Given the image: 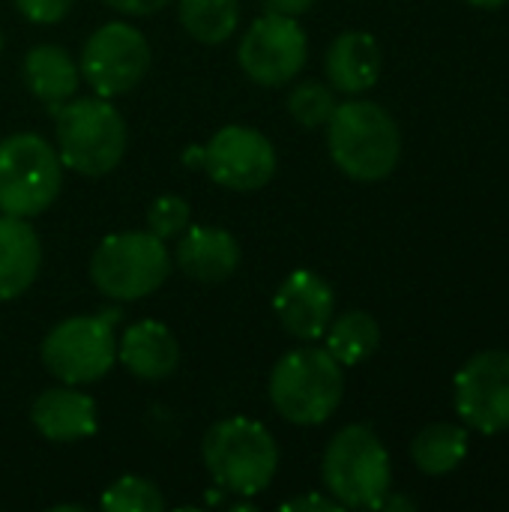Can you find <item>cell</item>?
Here are the masks:
<instances>
[{"mask_svg":"<svg viewBox=\"0 0 509 512\" xmlns=\"http://www.w3.org/2000/svg\"><path fill=\"white\" fill-rule=\"evenodd\" d=\"M327 147L342 174L360 183L390 177L402 156V135L393 114L369 99L336 105L327 120Z\"/></svg>","mask_w":509,"mask_h":512,"instance_id":"cell-1","label":"cell"},{"mask_svg":"<svg viewBox=\"0 0 509 512\" xmlns=\"http://www.w3.org/2000/svg\"><path fill=\"white\" fill-rule=\"evenodd\" d=\"M54 123L63 168L84 177H102L120 165L126 153V123L105 96H72L54 111Z\"/></svg>","mask_w":509,"mask_h":512,"instance_id":"cell-2","label":"cell"},{"mask_svg":"<svg viewBox=\"0 0 509 512\" xmlns=\"http://www.w3.org/2000/svg\"><path fill=\"white\" fill-rule=\"evenodd\" d=\"M204 465L219 489L252 498L273 483L279 450L261 423L249 417H228L204 435Z\"/></svg>","mask_w":509,"mask_h":512,"instance_id":"cell-3","label":"cell"},{"mask_svg":"<svg viewBox=\"0 0 509 512\" xmlns=\"http://www.w3.org/2000/svg\"><path fill=\"white\" fill-rule=\"evenodd\" d=\"M345 393L342 366L327 348H300L285 354L270 372V402L294 426L327 423Z\"/></svg>","mask_w":509,"mask_h":512,"instance_id":"cell-4","label":"cell"},{"mask_svg":"<svg viewBox=\"0 0 509 512\" xmlns=\"http://www.w3.org/2000/svg\"><path fill=\"white\" fill-rule=\"evenodd\" d=\"M63 186L57 150L36 132H18L0 141V213L33 219L45 213Z\"/></svg>","mask_w":509,"mask_h":512,"instance_id":"cell-5","label":"cell"},{"mask_svg":"<svg viewBox=\"0 0 509 512\" xmlns=\"http://www.w3.org/2000/svg\"><path fill=\"white\" fill-rule=\"evenodd\" d=\"M324 483L327 492L354 510H375L390 492V456L381 438L369 426H345L324 453Z\"/></svg>","mask_w":509,"mask_h":512,"instance_id":"cell-6","label":"cell"},{"mask_svg":"<svg viewBox=\"0 0 509 512\" xmlns=\"http://www.w3.org/2000/svg\"><path fill=\"white\" fill-rule=\"evenodd\" d=\"M171 273V255L165 240L150 231H126L105 237L90 258L93 285L111 300H141L162 288Z\"/></svg>","mask_w":509,"mask_h":512,"instance_id":"cell-7","label":"cell"},{"mask_svg":"<svg viewBox=\"0 0 509 512\" xmlns=\"http://www.w3.org/2000/svg\"><path fill=\"white\" fill-rule=\"evenodd\" d=\"M117 312L75 315L51 327L42 342L45 369L63 384L81 387L105 378L117 363Z\"/></svg>","mask_w":509,"mask_h":512,"instance_id":"cell-8","label":"cell"},{"mask_svg":"<svg viewBox=\"0 0 509 512\" xmlns=\"http://www.w3.org/2000/svg\"><path fill=\"white\" fill-rule=\"evenodd\" d=\"M150 66V45L147 36L126 24L108 21L90 33L81 51V78L93 87L96 96H123L147 75Z\"/></svg>","mask_w":509,"mask_h":512,"instance_id":"cell-9","label":"cell"},{"mask_svg":"<svg viewBox=\"0 0 509 512\" xmlns=\"http://www.w3.org/2000/svg\"><path fill=\"white\" fill-rule=\"evenodd\" d=\"M309 57V42L297 18L267 12L261 15L240 42L243 72L264 87H282L300 75Z\"/></svg>","mask_w":509,"mask_h":512,"instance_id":"cell-10","label":"cell"},{"mask_svg":"<svg viewBox=\"0 0 509 512\" xmlns=\"http://www.w3.org/2000/svg\"><path fill=\"white\" fill-rule=\"evenodd\" d=\"M456 414L483 435L509 429V351H480L456 375Z\"/></svg>","mask_w":509,"mask_h":512,"instance_id":"cell-11","label":"cell"},{"mask_svg":"<svg viewBox=\"0 0 509 512\" xmlns=\"http://www.w3.org/2000/svg\"><path fill=\"white\" fill-rule=\"evenodd\" d=\"M204 171L231 192H255L276 174V150L252 126H225L204 147Z\"/></svg>","mask_w":509,"mask_h":512,"instance_id":"cell-12","label":"cell"},{"mask_svg":"<svg viewBox=\"0 0 509 512\" xmlns=\"http://www.w3.org/2000/svg\"><path fill=\"white\" fill-rule=\"evenodd\" d=\"M276 318L285 333L300 342H315L333 321V288L312 270H294L273 297Z\"/></svg>","mask_w":509,"mask_h":512,"instance_id":"cell-13","label":"cell"},{"mask_svg":"<svg viewBox=\"0 0 509 512\" xmlns=\"http://www.w3.org/2000/svg\"><path fill=\"white\" fill-rule=\"evenodd\" d=\"M30 420H33L36 432L54 444L84 441L99 426L96 402L87 393L75 390L72 384L39 393L30 408Z\"/></svg>","mask_w":509,"mask_h":512,"instance_id":"cell-14","label":"cell"},{"mask_svg":"<svg viewBox=\"0 0 509 512\" xmlns=\"http://www.w3.org/2000/svg\"><path fill=\"white\" fill-rule=\"evenodd\" d=\"M177 264L195 282H225L240 267V243L222 228L192 225L177 243Z\"/></svg>","mask_w":509,"mask_h":512,"instance_id":"cell-15","label":"cell"},{"mask_svg":"<svg viewBox=\"0 0 509 512\" xmlns=\"http://www.w3.org/2000/svg\"><path fill=\"white\" fill-rule=\"evenodd\" d=\"M42 267V243L27 219L0 213V303L21 297Z\"/></svg>","mask_w":509,"mask_h":512,"instance_id":"cell-16","label":"cell"},{"mask_svg":"<svg viewBox=\"0 0 509 512\" xmlns=\"http://www.w3.org/2000/svg\"><path fill=\"white\" fill-rule=\"evenodd\" d=\"M117 360L141 381H162L177 369L180 348L171 330L159 321H138L126 327L117 342Z\"/></svg>","mask_w":509,"mask_h":512,"instance_id":"cell-17","label":"cell"},{"mask_svg":"<svg viewBox=\"0 0 509 512\" xmlns=\"http://www.w3.org/2000/svg\"><path fill=\"white\" fill-rule=\"evenodd\" d=\"M327 78L336 90L354 96L369 87H375L381 75V45L375 36L363 30H348L333 39L327 60H324Z\"/></svg>","mask_w":509,"mask_h":512,"instance_id":"cell-18","label":"cell"},{"mask_svg":"<svg viewBox=\"0 0 509 512\" xmlns=\"http://www.w3.org/2000/svg\"><path fill=\"white\" fill-rule=\"evenodd\" d=\"M81 69L72 54L60 45H36L24 57V84L27 90L54 114L78 90Z\"/></svg>","mask_w":509,"mask_h":512,"instance_id":"cell-19","label":"cell"},{"mask_svg":"<svg viewBox=\"0 0 509 512\" xmlns=\"http://www.w3.org/2000/svg\"><path fill=\"white\" fill-rule=\"evenodd\" d=\"M468 456V429L456 423H432L411 441L414 465L429 477L456 471Z\"/></svg>","mask_w":509,"mask_h":512,"instance_id":"cell-20","label":"cell"},{"mask_svg":"<svg viewBox=\"0 0 509 512\" xmlns=\"http://www.w3.org/2000/svg\"><path fill=\"white\" fill-rule=\"evenodd\" d=\"M381 345V327L369 312H345L327 327V351L339 366L369 360Z\"/></svg>","mask_w":509,"mask_h":512,"instance_id":"cell-21","label":"cell"},{"mask_svg":"<svg viewBox=\"0 0 509 512\" xmlns=\"http://www.w3.org/2000/svg\"><path fill=\"white\" fill-rule=\"evenodd\" d=\"M180 21L186 33L204 45H219L231 39L240 24L237 0H180Z\"/></svg>","mask_w":509,"mask_h":512,"instance_id":"cell-22","label":"cell"},{"mask_svg":"<svg viewBox=\"0 0 509 512\" xmlns=\"http://www.w3.org/2000/svg\"><path fill=\"white\" fill-rule=\"evenodd\" d=\"M336 93L333 87L321 84V81H300L291 96H288V114L306 126V129H318V126H327V120L333 117L336 111Z\"/></svg>","mask_w":509,"mask_h":512,"instance_id":"cell-23","label":"cell"},{"mask_svg":"<svg viewBox=\"0 0 509 512\" xmlns=\"http://www.w3.org/2000/svg\"><path fill=\"white\" fill-rule=\"evenodd\" d=\"M165 507L162 492L144 477H120L102 495L105 512H159Z\"/></svg>","mask_w":509,"mask_h":512,"instance_id":"cell-24","label":"cell"},{"mask_svg":"<svg viewBox=\"0 0 509 512\" xmlns=\"http://www.w3.org/2000/svg\"><path fill=\"white\" fill-rule=\"evenodd\" d=\"M189 219H192V210L180 195H162L147 210V231L159 240H171L189 228Z\"/></svg>","mask_w":509,"mask_h":512,"instance_id":"cell-25","label":"cell"},{"mask_svg":"<svg viewBox=\"0 0 509 512\" xmlns=\"http://www.w3.org/2000/svg\"><path fill=\"white\" fill-rule=\"evenodd\" d=\"M75 0H15L18 12L33 24H57L69 15Z\"/></svg>","mask_w":509,"mask_h":512,"instance_id":"cell-26","label":"cell"},{"mask_svg":"<svg viewBox=\"0 0 509 512\" xmlns=\"http://www.w3.org/2000/svg\"><path fill=\"white\" fill-rule=\"evenodd\" d=\"M114 12L132 15V18H144V15H156L159 9H165L171 0H105Z\"/></svg>","mask_w":509,"mask_h":512,"instance_id":"cell-27","label":"cell"},{"mask_svg":"<svg viewBox=\"0 0 509 512\" xmlns=\"http://www.w3.org/2000/svg\"><path fill=\"white\" fill-rule=\"evenodd\" d=\"M288 512H306V510H324V512H336L342 510V504L336 498H324V495H303L297 501H288L285 504Z\"/></svg>","mask_w":509,"mask_h":512,"instance_id":"cell-28","label":"cell"},{"mask_svg":"<svg viewBox=\"0 0 509 512\" xmlns=\"http://www.w3.org/2000/svg\"><path fill=\"white\" fill-rule=\"evenodd\" d=\"M267 3V9L270 12H279V15H291V18H297V15H303V12H309L318 0H264Z\"/></svg>","mask_w":509,"mask_h":512,"instance_id":"cell-29","label":"cell"},{"mask_svg":"<svg viewBox=\"0 0 509 512\" xmlns=\"http://www.w3.org/2000/svg\"><path fill=\"white\" fill-rule=\"evenodd\" d=\"M414 507H417V504H414L411 498H402V495L396 498V495H390V492H387V495L378 501V507H375V510L393 512V510H414Z\"/></svg>","mask_w":509,"mask_h":512,"instance_id":"cell-30","label":"cell"},{"mask_svg":"<svg viewBox=\"0 0 509 512\" xmlns=\"http://www.w3.org/2000/svg\"><path fill=\"white\" fill-rule=\"evenodd\" d=\"M186 165H201L204 168V147H189L186 150Z\"/></svg>","mask_w":509,"mask_h":512,"instance_id":"cell-31","label":"cell"},{"mask_svg":"<svg viewBox=\"0 0 509 512\" xmlns=\"http://www.w3.org/2000/svg\"><path fill=\"white\" fill-rule=\"evenodd\" d=\"M471 6H477V9H501L504 3H509V0H468Z\"/></svg>","mask_w":509,"mask_h":512,"instance_id":"cell-32","label":"cell"},{"mask_svg":"<svg viewBox=\"0 0 509 512\" xmlns=\"http://www.w3.org/2000/svg\"><path fill=\"white\" fill-rule=\"evenodd\" d=\"M0 45H3V36H0Z\"/></svg>","mask_w":509,"mask_h":512,"instance_id":"cell-33","label":"cell"}]
</instances>
